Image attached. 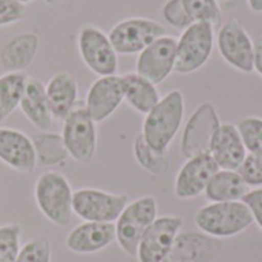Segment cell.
Segmentation results:
<instances>
[{
	"label": "cell",
	"instance_id": "obj_15",
	"mask_svg": "<svg viewBox=\"0 0 262 262\" xmlns=\"http://www.w3.org/2000/svg\"><path fill=\"white\" fill-rule=\"evenodd\" d=\"M218 166L210 154L187 158L177 173L173 193L178 200H193L204 193L210 178L218 172Z\"/></svg>",
	"mask_w": 262,
	"mask_h": 262
},
{
	"label": "cell",
	"instance_id": "obj_22",
	"mask_svg": "<svg viewBox=\"0 0 262 262\" xmlns=\"http://www.w3.org/2000/svg\"><path fill=\"white\" fill-rule=\"evenodd\" d=\"M45 89L54 118L64 120L75 109L78 98L77 78L69 71H57L48 80Z\"/></svg>",
	"mask_w": 262,
	"mask_h": 262
},
{
	"label": "cell",
	"instance_id": "obj_29",
	"mask_svg": "<svg viewBox=\"0 0 262 262\" xmlns=\"http://www.w3.org/2000/svg\"><path fill=\"white\" fill-rule=\"evenodd\" d=\"M247 154L262 155V118L244 117L236 124Z\"/></svg>",
	"mask_w": 262,
	"mask_h": 262
},
{
	"label": "cell",
	"instance_id": "obj_7",
	"mask_svg": "<svg viewBox=\"0 0 262 262\" xmlns=\"http://www.w3.org/2000/svg\"><path fill=\"white\" fill-rule=\"evenodd\" d=\"M166 28L147 17H129L115 23L107 37L118 55H138L152 41L166 35Z\"/></svg>",
	"mask_w": 262,
	"mask_h": 262
},
{
	"label": "cell",
	"instance_id": "obj_26",
	"mask_svg": "<svg viewBox=\"0 0 262 262\" xmlns=\"http://www.w3.org/2000/svg\"><path fill=\"white\" fill-rule=\"evenodd\" d=\"M26 80L25 72H5L0 75V126L20 106Z\"/></svg>",
	"mask_w": 262,
	"mask_h": 262
},
{
	"label": "cell",
	"instance_id": "obj_27",
	"mask_svg": "<svg viewBox=\"0 0 262 262\" xmlns=\"http://www.w3.org/2000/svg\"><path fill=\"white\" fill-rule=\"evenodd\" d=\"M134 157L137 163L154 177H164L170 170L169 150L158 152L152 149L141 134L137 135V138L134 140Z\"/></svg>",
	"mask_w": 262,
	"mask_h": 262
},
{
	"label": "cell",
	"instance_id": "obj_39",
	"mask_svg": "<svg viewBox=\"0 0 262 262\" xmlns=\"http://www.w3.org/2000/svg\"><path fill=\"white\" fill-rule=\"evenodd\" d=\"M20 3H23V5H28V3H31V2H34V0H18Z\"/></svg>",
	"mask_w": 262,
	"mask_h": 262
},
{
	"label": "cell",
	"instance_id": "obj_37",
	"mask_svg": "<svg viewBox=\"0 0 262 262\" xmlns=\"http://www.w3.org/2000/svg\"><path fill=\"white\" fill-rule=\"evenodd\" d=\"M249 8L256 12V14H262V0H247Z\"/></svg>",
	"mask_w": 262,
	"mask_h": 262
},
{
	"label": "cell",
	"instance_id": "obj_6",
	"mask_svg": "<svg viewBox=\"0 0 262 262\" xmlns=\"http://www.w3.org/2000/svg\"><path fill=\"white\" fill-rule=\"evenodd\" d=\"M127 204L126 193H111L94 187H81L72 196L74 215L86 223H115Z\"/></svg>",
	"mask_w": 262,
	"mask_h": 262
},
{
	"label": "cell",
	"instance_id": "obj_30",
	"mask_svg": "<svg viewBox=\"0 0 262 262\" xmlns=\"http://www.w3.org/2000/svg\"><path fill=\"white\" fill-rule=\"evenodd\" d=\"M21 227L17 223H9L0 227V262H15L20 246Z\"/></svg>",
	"mask_w": 262,
	"mask_h": 262
},
{
	"label": "cell",
	"instance_id": "obj_2",
	"mask_svg": "<svg viewBox=\"0 0 262 262\" xmlns=\"http://www.w3.org/2000/svg\"><path fill=\"white\" fill-rule=\"evenodd\" d=\"M74 190L68 178L57 172H43L34 184V200L40 213L54 226L66 227L71 224Z\"/></svg>",
	"mask_w": 262,
	"mask_h": 262
},
{
	"label": "cell",
	"instance_id": "obj_35",
	"mask_svg": "<svg viewBox=\"0 0 262 262\" xmlns=\"http://www.w3.org/2000/svg\"><path fill=\"white\" fill-rule=\"evenodd\" d=\"M243 203L249 207L253 216V223H256L262 230V187L250 189L247 195L243 198Z\"/></svg>",
	"mask_w": 262,
	"mask_h": 262
},
{
	"label": "cell",
	"instance_id": "obj_24",
	"mask_svg": "<svg viewBox=\"0 0 262 262\" xmlns=\"http://www.w3.org/2000/svg\"><path fill=\"white\" fill-rule=\"evenodd\" d=\"M249 190L250 187L244 183V180L236 170L220 169L210 178L204 195L210 203H229L243 201Z\"/></svg>",
	"mask_w": 262,
	"mask_h": 262
},
{
	"label": "cell",
	"instance_id": "obj_25",
	"mask_svg": "<svg viewBox=\"0 0 262 262\" xmlns=\"http://www.w3.org/2000/svg\"><path fill=\"white\" fill-rule=\"evenodd\" d=\"M32 143L37 155V167L60 166L69 158L61 134H55L49 130L40 132L32 138Z\"/></svg>",
	"mask_w": 262,
	"mask_h": 262
},
{
	"label": "cell",
	"instance_id": "obj_10",
	"mask_svg": "<svg viewBox=\"0 0 262 262\" xmlns=\"http://www.w3.org/2000/svg\"><path fill=\"white\" fill-rule=\"evenodd\" d=\"M216 48L227 64L243 74L253 72V38L236 18H229L220 26Z\"/></svg>",
	"mask_w": 262,
	"mask_h": 262
},
{
	"label": "cell",
	"instance_id": "obj_3",
	"mask_svg": "<svg viewBox=\"0 0 262 262\" xmlns=\"http://www.w3.org/2000/svg\"><path fill=\"white\" fill-rule=\"evenodd\" d=\"M200 232L216 238H233L253 224V216L243 201L210 203L201 207L193 218Z\"/></svg>",
	"mask_w": 262,
	"mask_h": 262
},
{
	"label": "cell",
	"instance_id": "obj_1",
	"mask_svg": "<svg viewBox=\"0 0 262 262\" xmlns=\"http://www.w3.org/2000/svg\"><path fill=\"white\" fill-rule=\"evenodd\" d=\"M184 111V94L180 89H172L161 97L155 107L144 115L141 135L146 143L158 152L167 150L181 129Z\"/></svg>",
	"mask_w": 262,
	"mask_h": 262
},
{
	"label": "cell",
	"instance_id": "obj_14",
	"mask_svg": "<svg viewBox=\"0 0 262 262\" xmlns=\"http://www.w3.org/2000/svg\"><path fill=\"white\" fill-rule=\"evenodd\" d=\"M124 101L121 75L98 77L88 89L84 109L95 123L111 118Z\"/></svg>",
	"mask_w": 262,
	"mask_h": 262
},
{
	"label": "cell",
	"instance_id": "obj_36",
	"mask_svg": "<svg viewBox=\"0 0 262 262\" xmlns=\"http://www.w3.org/2000/svg\"><path fill=\"white\" fill-rule=\"evenodd\" d=\"M253 71L262 77V32L253 38Z\"/></svg>",
	"mask_w": 262,
	"mask_h": 262
},
{
	"label": "cell",
	"instance_id": "obj_20",
	"mask_svg": "<svg viewBox=\"0 0 262 262\" xmlns=\"http://www.w3.org/2000/svg\"><path fill=\"white\" fill-rule=\"evenodd\" d=\"M40 37L34 31L14 35L0 46V69L3 72H25L37 58Z\"/></svg>",
	"mask_w": 262,
	"mask_h": 262
},
{
	"label": "cell",
	"instance_id": "obj_31",
	"mask_svg": "<svg viewBox=\"0 0 262 262\" xmlns=\"http://www.w3.org/2000/svg\"><path fill=\"white\" fill-rule=\"evenodd\" d=\"M52 258V247L51 241L40 235L26 241L17 256L15 262H51Z\"/></svg>",
	"mask_w": 262,
	"mask_h": 262
},
{
	"label": "cell",
	"instance_id": "obj_9",
	"mask_svg": "<svg viewBox=\"0 0 262 262\" xmlns=\"http://www.w3.org/2000/svg\"><path fill=\"white\" fill-rule=\"evenodd\" d=\"M61 138L69 158L80 164H89L97 154V123L84 107H75L64 120Z\"/></svg>",
	"mask_w": 262,
	"mask_h": 262
},
{
	"label": "cell",
	"instance_id": "obj_12",
	"mask_svg": "<svg viewBox=\"0 0 262 262\" xmlns=\"http://www.w3.org/2000/svg\"><path fill=\"white\" fill-rule=\"evenodd\" d=\"M221 121L210 101L200 104L187 120L181 137V154L186 158L209 154L210 143Z\"/></svg>",
	"mask_w": 262,
	"mask_h": 262
},
{
	"label": "cell",
	"instance_id": "obj_16",
	"mask_svg": "<svg viewBox=\"0 0 262 262\" xmlns=\"http://www.w3.org/2000/svg\"><path fill=\"white\" fill-rule=\"evenodd\" d=\"M0 161L17 173H32L37 169L32 138L21 130L0 126Z\"/></svg>",
	"mask_w": 262,
	"mask_h": 262
},
{
	"label": "cell",
	"instance_id": "obj_19",
	"mask_svg": "<svg viewBox=\"0 0 262 262\" xmlns=\"http://www.w3.org/2000/svg\"><path fill=\"white\" fill-rule=\"evenodd\" d=\"M210 157L215 160L218 169L238 170L244 161L247 150L241 140L236 124L221 123L210 143Z\"/></svg>",
	"mask_w": 262,
	"mask_h": 262
},
{
	"label": "cell",
	"instance_id": "obj_32",
	"mask_svg": "<svg viewBox=\"0 0 262 262\" xmlns=\"http://www.w3.org/2000/svg\"><path fill=\"white\" fill-rule=\"evenodd\" d=\"M161 15L167 25L181 32L193 23L183 5V0H167L161 8Z\"/></svg>",
	"mask_w": 262,
	"mask_h": 262
},
{
	"label": "cell",
	"instance_id": "obj_23",
	"mask_svg": "<svg viewBox=\"0 0 262 262\" xmlns=\"http://www.w3.org/2000/svg\"><path fill=\"white\" fill-rule=\"evenodd\" d=\"M121 83L124 101L141 115L149 114L161 98L157 84L137 72H127L121 75Z\"/></svg>",
	"mask_w": 262,
	"mask_h": 262
},
{
	"label": "cell",
	"instance_id": "obj_28",
	"mask_svg": "<svg viewBox=\"0 0 262 262\" xmlns=\"http://www.w3.org/2000/svg\"><path fill=\"white\" fill-rule=\"evenodd\" d=\"M183 5L193 23H210L213 28L221 23L223 11L218 0H183Z\"/></svg>",
	"mask_w": 262,
	"mask_h": 262
},
{
	"label": "cell",
	"instance_id": "obj_13",
	"mask_svg": "<svg viewBox=\"0 0 262 262\" xmlns=\"http://www.w3.org/2000/svg\"><path fill=\"white\" fill-rule=\"evenodd\" d=\"M177 61V38L163 35L143 49L135 63V72L147 78L154 84L163 83L175 71Z\"/></svg>",
	"mask_w": 262,
	"mask_h": 262
},
{
	"label": "cell",
	"instance_id": "obj_11",
	"mask_svg": "<svg viewBox=\"0 0 262 262\" xmlns=\"http://www.w3.org/2000/svg\"><path fill=\"white\" fill-rule=\"evenodd\" d=\"M183 229V218L177 215H163L149 226L144 232L138 249V262H166L172 246Z\"/></svg>",
	"mask_w": 262,
	"mask_h": 262
},
{
	"label": "cell",
	"instance_id": "obj_17",
	"mask_svg": "<svg viewBox=\"0 0 262 262\" xmlns=\"http://www.w3.org/2000/svg\"><path fill=\"white\" fill-rule=\"evenodd\" d=\"M115 241V224L114 223H86L83 221L74 227L66 239L64 246L75 255H94Z\"/></svg>",
	"mask_w": 262,
	"mask_h": 262
},
{
	"label": "cell",
	"instance_id": "obj_34",
	"mask_svg": "<svg viewBox=\"0 0 262 262\" xmlns=\"http://www.w3.org/2000/svg\"><path fill=\"white\" fill-rule=\"evenodd\" d=\"M28 14L26 5L18 0H0V28L21 21Z\"/></svg>",
	"mask_w": 262,
	"mask_h": 262
},
{
	"label": "cell",
	"instance_id": "obj_38",
	"mask_svg": "<svg viewBox=\"0 0 262 262\" xmlns=\"http://www.w3.org/2000/svg\"><path fill=\"white\" fill-rule=\"evenodd\" d=\"M45 3H48V5H58V3H61V2H64V0H43Z\"/></svg>",
	"mask_w": 262,
	"mask_h": 262
},
{
	"label": "cell",
	"instance_id": "obj_4",
	"mask_svg": "<svg viewBox=\"0 0 262 262\" xmlns=\"http://www.w3.org/2000/svg\"><path fill=\"white\" fill-rule=\"evenodd\" d=\"M158 216V203L152 195L140 196L124 207L115 224V241L120 249L135 258L138 244L149 229V226Z\"/></svg>",
	"mask_w": 262,
	"mask_h": 262
},
{
	"label": "cell",
	"instance_id": "obj_5",
	"mask_svg": "<svg viewBox=\"0 0 262 262\" xmlns=\"http://www.w3.org/2000/svg\"><path fill=\"white\" fill-rule=\"evenodd\" d=\"M215 45V28L210 23H192L177 40V74L200 71L209 61Z\"/></svg>",
	"mask_w": 262,
	"mask_h": 262
},
{
	"label": "cell",
	"instance_id": "obj_8",
	"mask_svg": "<svg viewBox=\"0 0 262 262\" xmlns=\"http://www.w3.org/2000/svg\"><path fill=\"white\" fill-rule=\"evenodd\" d=\"M77 48L83 63L91 72L98 77L117 75L118 54L103 29L94 25L81 26L77 34Z\"/></svg>",
	"mask_w": 262,
	"mask_h": 262
},
{
	"label": "cell",
	"instance_id": "obj_18",
	"mask_svg": "<svg viewBox=\"0 0 262 262\" xmlns=\"http://www.w3.org/2000/svg\"><path fill=\"white\" fill-rule=\"evenodd\" d=\"M221 249L216 238L203 232H180L166 262H212Z\"/></svg>",
	"mask_w": 262,
	"mask_h": 262
},
{
	"label": "cell",
	"instance_id": "obj_33",
	"mask_svg": "<svg viewBox=\"0 0 262 262\" xmlns=\"http://www.w3.org/2000/svg\"><path fill=\"white\" fill-rule=\"evenodd\" d=\"M236 172L250 189L262 187V155L247 154Z\"/></svg>",
	"mask_w": 262,
	"mask_h": 262
},
{
	"label": "cell",
	"instance_id": "obj_21",
	"mask_svg": "<svg viewBox=\"0 0 262 262\" xmlns=\"http://www.w3.org/2000/svg\"><path fill=\"white\" fill-rule=\"evenodd\" d=\"M18 109L25 118L40 132H48L54 124L55 118L48 103L45 83L40 78L28 77Z\"/></svg>",
	"mask_w": 262,
	"mask_h": 262
}]
</instances>
